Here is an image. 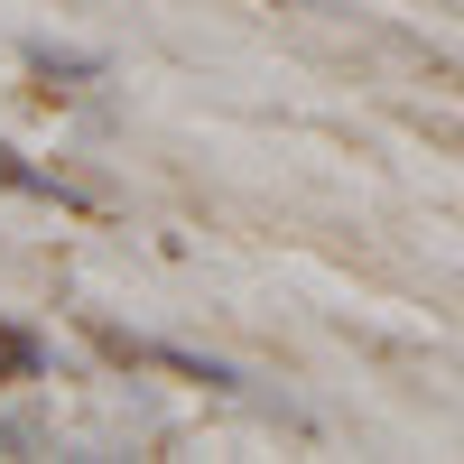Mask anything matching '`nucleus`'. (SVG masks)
Wrapping results in <instances>:
<instances>
[{
    "instance_id": "obj_1",
    "label": "nucleus",
    "mask_w": 464,
    "mask_h": 464,
    "mask_svg": "<svg viewBox=\"0 0 464 464\" xmlns=\"http://www.w3.org/2000/svg\"><path fill=\"white\" fill-rule=\"evenodd\" d=\"M111 353L121 362H168L177 381H205V391H232V372L205 362V353H186V343H149V334H111Z\"/></svg>"
},
{
    "instance_id": "obj_2",
    "label": "nucleus",
    "mask_w": 464,
    "mask_h": 464,
    "mask_svg": "<svg viewBox=\"0 0 464 464\" xmlns=\"http://www.w3.org/2000/svg\"><path fill=\"white\" fill-rule=\"evenodd\" d=\"M0 186H19V196H37V205H65V214H93L84 186H65V177H47V168H28L10 140H0Z\"/></svg>"
},
{
    "instance_id": "obj_3",
    "label": "nucleus",
    "mask_w": 464,
    "mask_h": 464,
    "mask_svg": "<svg viewBox=\"0 0 464 464\" xmlns=\"http://www.w3.org/2000/svg\"><path fill=\"white\" fill-rule=\"evenodd\" d=\"M56 372V353H47V343H37L28 325H10V316H0V381H47Z\"/></svg>"
},
{
    "instance_id": "obj_4",
    "label": "nucleus",
    "mask_w": 464,
    "mask_h": 464,
    "mask_svg": "<svg viewBox=\"0 0 464 464\" xmlns=\"http://www.w3.org/2000/svg\"><path fill=\"white\" fill-rule=\"evenodd\" d=\"M28 65H37V74H65V84H84V74H102V56H65V47H47V37L28 47Z\"/></svg>"
}]
</instances>
